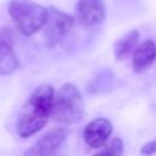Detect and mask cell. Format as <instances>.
<instances>
[{"instance_id": "ba28073f", "label": "cell", "mask_w": 156, "mask_h": 156, "mask_svg": "<svg viewBox=\"0 0 156 156\" xmlns=\"http://www.w3.org/2000/svg\"><path fill=\"white\" fill-rule=\"evenodd\" d=\"M112 133V124L106 118H95L90 121L83 132L84 141L90 147H100L106 144Z\"/></svg>"}, {"instance_id": "3957f363", "label": "cell", "mask_w": 156, "mask_h": 156, "mask_svg": "<svg viewBox=\"0 0 156 156\" xmlns=\"http://www.w3.org/2000/svg\"><path fill=\"white\" fill-rule=\"evenodd\" d=\"M9 13L22 34L33 35L44 28L49 11L32 0H12L9 5Z\"/></svg>"}, {"instance_id": "277c9868", "label": "cell", "mask_w": 156, "mask_h": 156, "mask_svg": "<svg viewBox=\"0 0 156 156\" xmlns=\"http://www.w3.org/2000/svg\"><path fill=\"white\" fill-rule=\"evenodd\" d=\"M48 11V20L44 26V38L48 48H54L72 29L74 18L55 7H50Z\"/></svg>"}, {"instance_id": "8992f818", "label": "cell", "mask_w": 156, "mask_h": 156, "mask_svg": "<svg viewBox=\"0 0 156 156\" xmlns=\"http://www.w3.org/2000/svg\"><path fill=\"white\" fill-rule=\"evenodd\" d=\"M20 66L13 49V33L10 27L0 30V76L13 73Z\"/></svg>"}, {"instance_id": "5b68a950", "label": "cell", "mask_w": 156, "mask_h": 156, "mask_svg": "<svg viewBox=\"0 0 156 156\" xmlns=\"http://www.w3.org/2000/svg\"><path fill=\"white\" fill-rule=\"evenodd\" d=\"M69 134L68 128L57 127L46 132L34 145L27 149L23 156H50L67 140Z\"/></svg>"}, {"instance_id": "7a4b0ae2", "label": "cell", "mask_w": 156, "mask_h": 156, "mask_svg": "<svg viewBox=\"0 0 156 156\" xmlns=\"http://www.w3.org/2000/svg\"><path fill=\"white\" fill-rule=\"evenodd\" d=\"M51 117L54 121L63 126L77 124L83 119L84 104L76 85L66 83L58 89L55 95Z\"/></svg>"}, {"instance_id": "52a82bcc", "label": "cell", "mask_w": 156, "mask_h": 156, "mask_svg": "<svg viewBox=\"0 0 156 156\" xmlns=\"http://www.w3.org/2000/svg\"><path fill=\"white\" fill-rule=\"evenodd\" d=\"M106 10L102 0H79L76 5V18L84 27H94L105 20Z\"/></svg>"}, {"instance_id": "4fadbf2b", "label": "cell", "mask_w": 156, "mask_h": 156, "mask_svg": "<svg viewBox=\"0 0 156 156\" xmlns=\"http://www.w3.org/2000/svg\"><path fill=\"white\" fill-rule=\"evenodd\" d=\"M155 152H156V139L144 144L140 149V154L144 155V156H151Z\"/></svg>"}, {"instance_id": "7c38bea8", "label": "cell", "mask_w": 156, "mask_h": 156, "mask_svg": "<svg viewBox=\"0 0 156 156\" xmlns=\"http://www.w3.org/2000/svg\"><path fill=\"white\" fill-rule=\"evenodd\" d=\"M124 150V145L122 139L119 138H112V140L105 145V147H102L100 151H98L96 154H94L93 156H122Z\"/></svg>"}, {"instance_id": "30bf717a", "label": "cell", "mask_w": 156, "mask_h": 156, "mask_svg": "<svg viewBox=\"0 0 156 156\" xmlns=\"http://www.w3.org/2000/svg\"><path fill=\"white\" fill-rule=\"evenodd\" d=\"M138 40H139V33L138 30L133 29L124 35H122L113 45V55L116 60H126L132 54H134L135 49L138 48Z\"/></svg>"}, {"instance_id": "8fae6325", "label": "cell", "mask_w": 156, "mask_h": 156, "mask_svg": "<svg viewBox=\"0 0 156 156\" xmlns=\"http://www.w3.org/2000/svg\"><path fill=\"white\" fill-rule=\"evenodd\" d=\"M112 80H113V73L108 69H101L94 76V78H91V80L87 87V90L93 94L106 91L111 89Z\"/></svg>"}, {"instance_id": "9c48e42d", "label": "cell", "mask_w": 156, "mask_h": 156, "mask_svg": "<svg viewBox=\"0 0 156 156\" xmlns=\"http://www.w3.org/2000/svg\"><path fill=\"white\" fill-rule=\"evenodd\" d=\"M156 58V44L152 40H145L139 45L132 57V67L134 72L141 73L147 69Z\"/></svg>"}, {"instance_id": "6da1fadb", "label": "cell", "mask_w": 156, "mask_h": 156, "mask_svg": "<svg viewBox=\"0 0 156 156\" xmlns=\"http://www.w3.org/2000/svg\"><path fill=\"white\" fill-rule=\"evenodd\" d=\"M54 101V88L50 84L39 85L27 100L17 119V134L21 138H29L41 130L49 117H51Z\"/></svg>"}]
</instances>
